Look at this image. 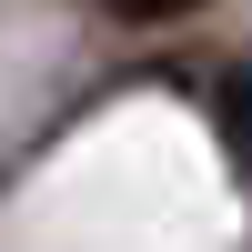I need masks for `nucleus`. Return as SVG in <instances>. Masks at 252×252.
<instances>
[{
	"instance_id": "1",
	"label": "nucleus",
	"mask_w": 252,
	"mask_h": 252,
	"mask_svg": "<svg viewBox=\"0 0 252 252\" xmlns=\"http://www.w3.org/2000/svg\"><path fill=\"white\" fill-rule=\"evenodd\" d=\"M212 121H222L232 172H252V71H222V81H212Z\"/></svg>"
},
{
	"instance_id": "2",
	"label": "nucleus",
	"mask_w": 252,
	"mask_h": 252,
	"mask_svg": "<svg viewBox=\"0 0 252 252\" xmlns=\"http://www.w3.org/2000/svg\"><path fill=\"white\" fill-rule=\"evenodd\" d=\"M101 10H111L121 31H172V20H192L202 0H101Z\"/></svg>"
}]
</instances>
